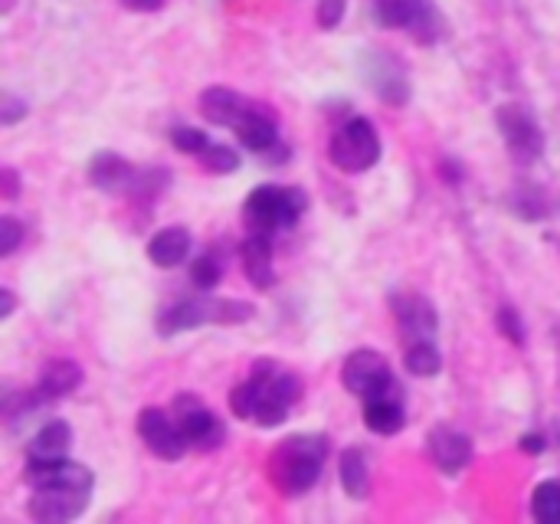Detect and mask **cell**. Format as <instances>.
<instances>
[{"mask_svg": "<svg viewBox=\"0 0 560 524\" xmlns=\"http://www.w3.org/2000/svg\"><path fill=\"white\" fill-rule=\"evenodd\" d=\"M23 479L33 486L26 505L33 522H72L92 502V473L69 459H26Z\"/></svg>", "mask_w": 560, "mask_h": 524, "instance_id": "cell-1", "label": "cell"}, {"mask_svg": "<svg viewBox=\"0 0 560 524\" xmlns=\"http://www.w3.org/2000/svg\"><path fill=\"white\" fill-rule=\"evenodd\" d=\"M299 397H302V381L292 371L279 368L276 361H256L253 374L240 387H233L230 410L240 420L272 430V427L285 423V417L299 404Z\"/></svg>", "mask_w": 560, "mask_h": 524, "instance_id": "cell-2", "label": "cell"}, {"mask_svg": "<svg viewBox=\"0 0 560 524\" xmlns=\"http://www.w3.org/2000/svg\"><path fill=\"white\" fill-rule=\"evenodd\" d=\"M325 456H328L325 436H312V433L289 436L269 456V476L282 496H305L318 482Z\"/></svg>", "mask_w": 560, "mask_h": 524, "instance_id": "cell-3", "label": "cell"}, {"mask_svg": "<svg viewBox=\"0 0 560 524\" xmlns=\"http://www.w3.org/2000/svg\"><path fill=\"white\" fill-rule=\"evenodd\" d=\"M253 305L249 302H236V299H187L177 302L174 308H167L158 318V331L161 335H177L187 328H200V325H240L253 318Z\"/></svg>", "mask_w": 560, "mask_h": 524, "instance_id": "cell-4", "label": "cell"}, {"mask_svg": "<svg viewBox=\"0 0 560 524\" xmlns=\"http://www.w3.org/2000/svg\"><path fill=\"white\" fill-rule=\"evenodd\" d=\"M302 213H305V194L285 187H256L243 207L246 230L256 236H272L276 230L292 226Z\"/></svg>", "mask_w": 560, "mask_h": 524, "instance_id": "cell-5", "label": "cell"}, {"mask_svg": "<svg viewBox=\"0 0 560 524\" xmlns=\"http://www.w3.org/2000/svg\"><path fill=\"white\" fill-rule=\"evenodd\" d=\"M328 154H331V164L348 171V174H364L371 171L381 154H384V144H381V135L377 128L368 121V118H348L335 128L331 135V144H328Z\"/></svg>", "mask_w": 560, "mask_h": 524, "instance_id": "cell-6", "label": "cell"}, {"mask_svg": "<svg viewBox=\"0 0 560 524\" xmlns=\"http://www.w3.org/2000/svg\"><path fill=\"white\" fill-rule=\"evenodd\" d=\"M341 381L354 397H364V400L381 397V394H400V384L394 381L387 358L374 348L351 351L341 368Z\"/></svg>", "mask_w": 560, "mask_h": 524, "instance_id": "cell-7", "label": "cell"}, {"mask_svg": "<svg viewBox=\"0 0 560 524\" xmlns=\"http://www.w3.org/2000/svg\"><path fill=\"white\" fill-rule=\"evenodd\" d=\"M174 420H177L187 446H194V450L210 453V450L223 446V440H226V430H223L220 417L213 410L200 407L194 397H177V417Z\"/></svg>", "mask_w": 560, "mask_h": 524, "instance_id": "cell-8", "label": "cell"}, {"mask_svg": "<svg viewBox=\"0 0 560 524\" xmlns=\"http://www.w3.org/2000/svg\"><path fill=\"white\" fill-rule=\"evenodd\" d=\"M138 436L161 459H180L187 453V440H184L177 420L171 414L158 410V407L141 410V417H138Z\"/></svg>", "mask_w": 560, "mask_h": 524, "instance_id": "cell-9", "label": "cell"}, {"mask_svg": "<svg viewBox=\"0 0 560 524\" xmlns=\"http://www.w3.org/2000/svg\"><path fill=\"white\" fill-rule=\"evenodd\" d=\"M377 16L390 30H410L420 39H433L427 26L440 30V13L433 0H377Z\"/></svg>", "mask_w": 560, "mask_h": 524, "instance_id": "cell-10", "label": "cell"}, {"mask_svg": "<svg viewBox=\"0 0 560 524\" xmlns=\"http://www.w3.org/2000/svg\"><path fill=\"white\" fill-rule=\"evenodd\" d=\"M394 318H397V328L404 335L407 345L413 341H433L436 338V308L417 295V292H404V295H394Z\"/></svg>", "mask_w": 560, "mask_h": 524, "instance_id": "cell-11", "label": "cell"}, {"mask_svg": "<svg viewBox=\"0 0 560 524\" xmlns=\"http://www.w3.org/2000/svg\"><path fill=\"white\" fill-rule=\"evenodd\" d=\"M427 443H430V459L446 476H456L472 463V440L453 427H436Z\"/></svg>", "mask_w": 560, "mask_h": 524, "instance_id": "cell-12", "label": "cell"}, {"mask_svg": "<svg viewBox=\"0 0 560 524\" xmlns=\"http://www.w3.org/2000/svg\"><path fill=\"white\" fill-rule=\"evenodd\" d=\"M499 128H502V135H505V141H509V148L522 158V161H535L538 154H541V148H545V138H541V131H538V125L522 112V108H515V105H505L499 115Z\"/></svg>", "mask_w": 560, "mask_h": 524, "instance_id": "cell-13", "label": "cell"}, {"mask_svg": "<svg viewBox=\"0 0 560 524\" xmlns=\"http://www.w3.org/2000/svg\"><path fill=\"white\" fill-rule=\"evenodd\" d=\"M253 108L249 98H243L240 92L226 89V85H213L200 95V115L210 121V125H220V128H230Z\"/></svg>", "mask_w": 560, "mask_h": 524, "instance_id": "cell-14", "label": "cell"}, {"mask_svg": "<svg viewBox=\"0 0 560 524\" xmlns=\"http://www.w3.org/2000/svg\"><path fill=\"white\" fill-rule=\"evenodd\" d=\"M135 177H138L135 167H131L121 154H115V151H102V154H95L92 164H89V181H92V187H98V190H105V194H125V190H131V187L138 184Z\"/></svg>", "mask_w": 560, "mask_h": 524, "instance_id": "cell-15", "label": "cell"}, {"mask_svg": "<svg viewBox=\"0 0 560 524\" xmlns=\"http://www.w3.org/2000/svg\"><path fill=\"white\" fill-rule=\"evenodd\" d=\"M233 135L240 138L243 148L256 151V154H269L276 144H279V128H276V118L266 115L259 105H253L236 125H233Z\"/></svg>", "mask_w": 560, "mask_h": 524, "instance_id": "cell-16", "label": "cell"}, {"mask_svg": "<svg viewBox=\"0 0 560 524\" xmlns=\"http://www.w3.org/2000/svg\"><path fill=\"white\" fill-rule=\"evenodd\" d=\"M79 384H82V368L69 358H56V361H46L33 394L36 400H59V397H69Z\"/></svg>", "mask_w": 560, "mask_h": 524, "instance_id": "cell-17", "label": "cell"}, {"mask_svg": "<svg viewBox=\"0 0 560 524\" xmlns=\"http://www.w3.org/2000/svg\"><path fill=\"white\" fill-rule=\"evenodd\" d=\"M190 256V233L184 226H164L148 243V259L161 269H174Z\"/></svg>", "mask_w": 560, "mask_h": 524, "instance_id": "cell-18", "label": "cell"}, {"mask_svg": "<svg viewBox=\"0 0 560 524\" xmlns=\"http://www.w3.org/2000/svg\"><path fill=\"white\" fill-rule=\"evenodd\" d=\"M240 256H243V272H246V279H249L256 289H272V282H276V266H272L269 236L249 233V240L243 243Z\"/></svg>", "mask_w": 560, "mask_h": 524, "instance_id": "cell-19", "label": "cell"}, {"mask_svg": "<svg viewBox=\"0 0 560 524\" xmlns=\"http://www.w3.org/2000/svg\"><path fill=\"white\" fill-rule=\"evenodd\" d=\"M407 423V414H404V400L400 394H381V397H371L364 404V427L381 433V436H394L400 433Z\"/></svg>", "mask_w": 560, "mask_h": 524, "instance_id": "cell-20", "label": "cell"}, {"mask_svg": "<svg viewBox=\"0 0 560 524\" xmlns=\"http://www.w3.org/2000/svg\"><path fill=\"white\" fill-rule=\"evenodd\" d=\"M69 446H72V430H69V423L49 420V423H43V427L33 433V440H30V446H26V459H66Z\"/></svg>", "mask_w": 560, "mask_h": 524, "instance_id": "cell-21", "label": "cell"}, {"mask_svg": "<svg viewBox=\"0 0 560 524\" xmlns=\"http://www.w3.org/2000/svg\"><path fill=\"white\" fill-rule=\"evenodd\" d=\"M338 476H341L345 492H348L354 502L368 499V492H371V469H368V459H364L361 450H345V453H341Z\"/></svg>", "mask_w": 560, "mask_h": 524, "instance_id": "cell-22", "label": "cell"}, {"mask_svg": "<svg viewBox=\"0 0 560 524\" xmlns=\"http://www.w3.org/2000/svg\"><path fill=\"white\" fill-rule=\"evenodd\" d=\"M404 364L417 377H436L440 368H443V354H440V348L433 341H413V345H407Z\"/></svg>", "mask_w": 560, "mask_h": 524, "instance_id": "cell-23", "label": "cell"}, {"mask_svg": "<svg viewBox=\"0 0 560 524\" xmlns=\"http://www.w3.org/2000/svg\"><path fill=\"white\" fill-rule=\"evenodd\" d=\"M532 515L538 522L560 524V479L541 482L532 496Z\"/></svg>", "mask_w": 560, "mask_h": 524, "instance_id": "cell-24", "label": "cell"}, {"mask_svg": "<svg viewBox=\"0 0 560 524\" xmlns=\"http://www.w3.org/2000/svg\"><path fill=\"white\" fill-rule=\"evenodd\" d=\"M197 161H200L210 174H230V171H236V167H240V154H236L233 148H226V144H213V141L197 154Z\"/></svg>", "mask_w": 560, "mask_h": 524, "instance_id": "cell-25", "label": "cell"}, {"mask_svg": "<svg viewBox=\"0 0 560 524\" xmlns=\"http://www.w3.org/2000/svg\"><path fill=\"white\" fill-rule=\"evenodd\" d=\"M220 276H223L220 259H217V256H210V253H203V256H200V259H194V266H190V282H194L197 289H203V292H210V289L220 282Z\"/></svg>", "mask_w": 560, "mask_h": 524, "instance_id": "cell-26", "label": "cell"}, {"mask_svg": "<svg viewBox=\"0 0 560 524\" xmlns=\"http://www.w3.org/2000/svg\"><path fill=\"white\" fill-rule=\"evenodd\" d=\"M171 141H174V148H177V151L194 154V158L210 144V138H207L200 128H190V125H177V128L171 131Z\"/></svg>", "mask_w": 560, "mask_h": 524, "instance_id": "cell-27", "label": "cell"}, {"mask_svg": "<svg viewBox=\"0 0 560 524\" xmlns=\"http://www.w3.org/2000/svg\"><path fill=\"white\" fill-rule=\"evenodd\" d=\"M20 240H23V226H20V220L3 217V220H0V256H10V253L20 246Z\"/></svg>", "mask_w": 560, "mask_h": 524, "instance_id": "cell-28", "label": "cell"}, {"mask_svg": "<svg viewBox=\"0 0 560 524\" xmlns=\"http://www.w3.org/2000/svg\"><path fill=\"white\" fill-rule=\"evenodd\" d=\"M23 115H26V102H20V98H13L10 92H3V98H0V125L10 128V125H16Z\"/></svg>", "mask_w": 560, "mask_h": 524, "instance_id": "cell-29", "label": "cell"}, {"mask_svg": "<svg viewBox=\"0 0 560 524\" xmlns=\"http://www.w3.org/2000/svg\"><path fill=\"white\" fill-rule=\"evenodd\" d=\"M345 7H348V0H322V7H318V20H322V26H325V30L338 26V23H341V16H345Z\"/></svg>", "mask_w": 560, "mask_h": 524, "instance_id": "cell-30", "label": "cell"}, {"mask_svg": "<svg viewBox=\"0 0 560 524\" xmlns=\"http://www.w3.org/2000/svg\"><path fill=\"white\" fill-rule=\"evenodd\" d=\"M499 328L515 341V345H522L525 341V331H522V325H518V315L512 312V308H502L499 312Z\"/></svg>", "mask_w": 560, "mask_h": 524, "instance_id": "cell-31", "label": "cell"}, {"mask_svg": "<svg viewBox=\"0 0 560 524\" xmlns=\"http://www.w3.org/2000/svg\"><path fill=\"white\" fill-rule=\"evenodd\" d=\"M522 450H525V453H545V440H541L538 433L522 436Z\"/></svg>", "mask_w": 560, "mask_h": 524, "instance_id": "cell-32", "label": "cell"}, {"mask_svg": "<svg viewBox=\"0 0 560 524\" xmlns=\"http://www.w3.org/2000/svg\"><path fill=\"white\" fill-rule=\"evenodd\" d=\"M125 7H131V10H158L164 0H121Z\"/></svg>", "mask_w": 560, "mask_h": 524, "instance_id": "cell-33", "label": "cell"}, {"mask_svg": "<svg viewBox=\"0 0 560 524\" xmlns=\"http://www.w3.org/2000/svg\"><path fill=\"white\" fill-rule=\"evenodd\" d=\"M3 194H7V197L16 194V174H13L10 167H3Z\"/></svg>", "mask_w": 560, "mask_h": 524, "instance_id": "cell-34", "label": "cell"}, {"mask_svg": "<svg viewBox=\"0 0 560 524\" xmlns=\"http://www.w3.org/2000/svg\"><path fill=\"white\" fill-rule=\"evenodd\" d=\"M0 299H3V305H0V318H7V315L13 312V295H10V289H3V292H0Z\"/></svg>", "mask_w": 560, "mask_h": 524, "instance_id": "cell-35", "label": "cell"}]
</instances>
